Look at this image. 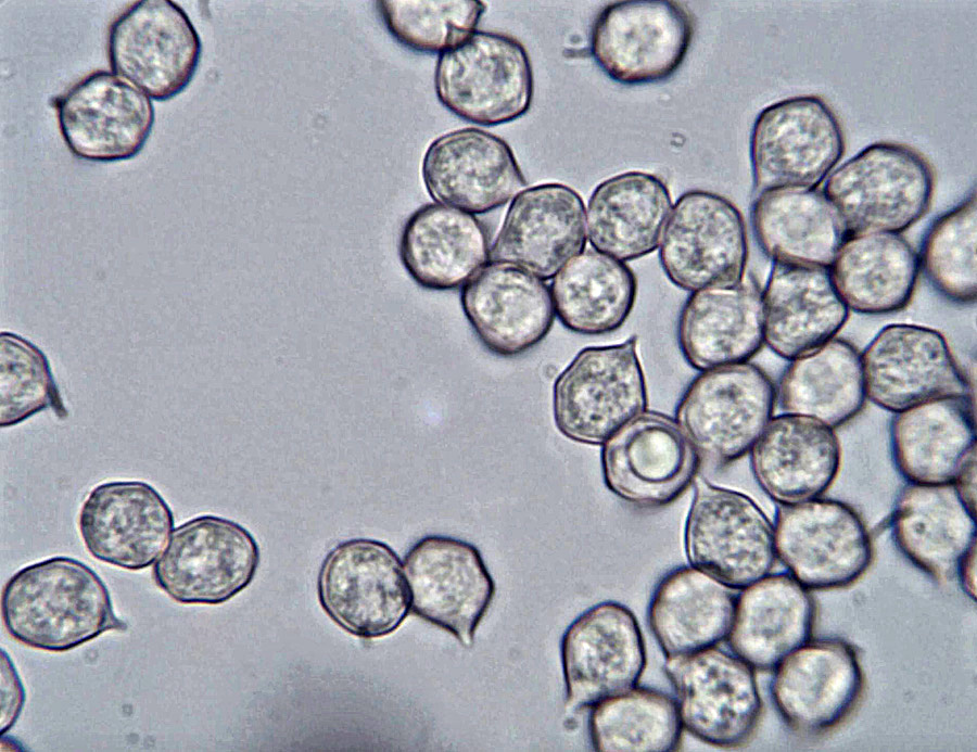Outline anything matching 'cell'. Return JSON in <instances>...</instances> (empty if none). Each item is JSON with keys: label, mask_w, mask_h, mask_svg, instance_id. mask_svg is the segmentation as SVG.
<instances>
[{"label": "cell", "mask_w": 977, "mask_h": 752, "mask_svg": "<svg viewBox=\"0 0 977 752\" xmlns=\"http://www.w3.org/2000/svg\"><path fill=\"white\" fill-rule=\"evenodd\" d=\"M1 615L9 635L39 650L65 652L113 629H125L99 575L69 557L29 564L5 583Z\"/></svg>", "instance_id": "1"}, {"label": "cell", "mask_w": 977, "mask_h": 752, "mask_svg": "<svg viewBox=\"0 0 977 752\" xmlns=\"http://www.w3.org/2000/svg\"><path fill=\"white\" fill-rule=\"evenodd\" d=\"M936 177L928 160L898 142L867 145L839 165L823 193L847 235L900 233L929 211Z\"/></svg>", "instance_id": "2"}, {"label": "cell", "mask_w": 977, "mask_h": 752, "mask_svg": "<svg viewBox=\"0 0 977 752\" xmlns=\"http://www.w3.org/2000/svg\"><path fill=\"white\" fill-rule=\"evenodd\" d=\"M776 391L769 374L748 361L706 370L686 387L675 409L701 462L724 468L743 458L772 419Z\"/></svg>", "instance_id": "3"}, {"label": "cell", "mask_w": 977, "mask_h": 752, "mask_svg": "<svg viewBox=\"0 0 977 752\" xmlns=\"http://www.w3.org/2000/svg\"><path fill=\"white\" fill-rule=\"evenodd\" d=\"M647 386L637 337L581 349L553 386L557 430L570 441L601 445L646 410Z\"/></svg>", "instance_id": "4"}, {"label": "cell", "mask_w": 977, "mask_h": 752, "mask_svg": "<svg viewBox=\"0 0 977 752\" xmlns=\"http://www.w3.org/2000/svg\"><path fill=\"white\" fill-rule=\"evenodd\" d=\"M837 114L820 95L790 97L764 107L753 123L749 154L753 192L816 189L845 153Z\"/></svg>", "instance_id": "5"}, {"label": "cell", "mask_w": 977, "mask_h": 752, "mask_svg": "<svg viewBox=\"0 0 977 752\" xmlns=\"http://www.w3.org/2000/svg\"><path fill=\"white\" fill-rule=\"evenodd\" d=\"M434 89L442 105L466 122L483 126L510 123L523 116L532 103L531 60L515 37L475 31L439 55Z\"/></svg>", "instance_id": "6"}, {"label": "cell", "mask_w": 977, "mask_h": 752, "mask_svg": "<svg viewBox=\"0 0 977 752\" xmlns=\"http://www.w3.org/2000/svg\"><path fill=\"white\" fill-rule=\"evenodd\" d=\"M691 566L732 589L766 576L775 564L774 527L747 495L696 479L684 532Z\"/></svg>", "instance_id": "7"}, {"label": "cell", "mask_w": 977, "mask_h": 752, "mask_svg": "<svg viewBox=\"0 0 977 752\" xmlns=\"http://www.w3.org/2000/svg\"><path fill=\"white\" fill-rule=\"evenodd\" d=\"M321 608L345 632L372 639L406 619L410 592L399 557L386 544L353 538L323 559L317 581Z\"/></svg>", "instance_id": "8"}, {"label": "cell", "mask_w": 977, "mask_h": 752, "mask_svg": "<svg viewBox=\"0 0 977 752\" xmlns=\"http://www.w3.org/2000/svg\"><path fill=\"white\" fill-rule=\"evenodd\" d=\"M259 561V547L245 527L205 514L173 531L152 577L178 603L220 604L251 584Z\"/></svg>", "instance_id": "9"}, {"label": "cell", "mask_w": 977, "mask_h": 752, "mask_svg": "<svg viewBox=\"0 0 977 752\" xmlns=\"http://www.w3.org/2000/svg\"><path fill=\"white\" fill-rule=\"evenodd\" d=\"M743 214L723 195L683 193L667 222L659 259L668 279L687 292L743 282L748 262Z\"/></svg>", "instance_id": "10"}, {"label": "cell", "mask_w": 977, "mask_h": 752, "mask_svg": "<svg viewBox=\"0 0 977 752\" xmlns=\"http://www.w3.org/2000/svg\"><path fill=\"white\" fill-rule=\"evenodd\" d=\"M776 557L807 589L845 588L873 561V543L861 515L848 504L814 498L777 510Z\"/></svg>", "instance_id": "11"}, {"label": "cell", "mask_w": 977, "mask_h": 752, "mask_svg": "<svg viewBox=\"0 0 977 752\" xmlns=\"http://www.w3.org/2000/svg\"><path fill=\"white\" fill-rule=\"evenodd\" d=\"M693 36L694 18L680 2L618 1L595 18L591 53L599 68L619 84L658 82L682 65Z\"/></svg>", "instance_id": "12"}, {"label": "cell", "mask_w": 977, "mask_h": 752, "mask_svg": "<svg viewBox=\"0 0 977 752\" xmlns=\"http://www.w3.org/2000/svg\"><path fill=\"white\" fill-rule=\"evenodd\" d=\"M664 672L677 697L683 727L718 748L744 745L763 711L753 668L736 655L709 648L667 659Z\"/></svg>", "instance_id": "13"}, {"label": "cell", "mask_w": 977, "mask_h": 752, "mask_svg": "<svg viewBox=\"0 0 977 752\" xmlns=\"http://www.w3.org/2000/svg\"><path fill=\"white\" fill-rule=\"evenodd\" d=\"M601 445L605 485L639 508H660L678 499L702 463L677 421L658 411H643Z\"/></svg>", "instance_id": "14"}, {"label": "cell", "mask_w": 977, "mask_h": 752, "mask_svg": "<svg viewBox=\"0 0 977 752\" xmlns=\"http://www.w3.org/2000/svg\"><path fill=\"white\" fill-rule=\"evenodd\" d=\"M111 68L152 99L169 100L192 80L202 54L187 13L170 0H141L127 8L109 31Z\"/></svg>", "instance_id": "15"}, {"label": "cell", "mask_w": 977, "mask_h": 752, "mask_svg": "<svg viewBox=\"0 0 977 752\" xmlns=\"http://www.w3.org/2000/svg\"><path fill=\"white\" fill-rule=\"evenodd\" d=\"M403 569L413 612L471 647L495 594L478 548L449 536H426L407 551Z\"/></svg>", "instance_id": "16"}, {"label": "cell", "mask_w": 977, "mask_h": 752, "mask_svg": "<svg viewBox=\"0 0 977 752\" xmlns=\"http://www.w3.org/2000/svg\"><path fill=\"white\" fill-rule=\"evenodd\" d=\"M566 708L579 711L634 688L646 666V648L634 613L616 601L578 616L561 641Z\"/></svg>", "instance_id": "17"}, {"label": "cell", "mask_w": 977, "mask_h": 752, "mask_svg": "<svg viewBox=\"0 0 977 752\" xmlns=\"http://www.w3.org/2000/svg\"><path fill=\"white\" fill-rule=\"evenodd\" d=\"M861 360L866 397L891 412L937 398L970 395L946 337L932 328L888 324L868 343Z\"/></svg>", "instance_id": "18"}, {"label": "cell", "mask_w": 977, "mask_h": 752, "mask_svg": "<svg viewBox=\"0 0 977 752\" xmlns=\"http://www.w3.org/2000/svg\"><path fill=\"white\" fill-rule=\"evenodd\" d=\"M863 685L855 650L840 639H820L805 642L775 667L771 694L792 731L814 737L852 713Z\"/></svg>", "instance_id": "19"}, {"label": "cell", "mask_w": 977, "mask_h": 752, "mask_svg": "<svg viewBox=\"0 0 977 752\" xmlns=\"http://www.w3.org/2000/svg\"><path fill=\"white\" fill-rule=\"evenodd\" d=\"M60 131L69 151L91 162L136 156L153 128L151 100L117 74L94 72L56 101Z\"/></svg>", "instance_id": "20"}, {"label": "cell", "mask_w": 977, "mask_h": 752, "mask_svg": "<svg viewBox=\"0 0 977 752\" xmlns=\"http://www.w3.org/2000/svg\"><path fill=\"white\" fill-rule=\"evenodd\" d=\"M78 528L94 559L139 571L162 553L174 528V514L151 484L113 481L97 485L87 495Z\"/></svg>", "instance_id": "21"}, {"label": "cell", "mask_w": 977, "mask_h": 752, "mask_svg": "<svg viewBox=\"0 0 977 752\" xmlns=\"http://www.w3.org/2000/svg\"><path fill=\"white\" fill-rule=\"evenodd\" d=\"M421 175L432 200L469 214L505 205L528 183L508 143L472 127L433 140Z\"/></svg>", "instance_id": "22"}, {"label": "cell", "mask_w": 977, "mask_h": 752, "mask_svg": "<svg viewBox=\"0 0 977 752\" xmlns=\"http://www.w3.org/2000/svg\"><path fill=\"white\" fill-rule=\"evenodd\" d=\"M586 246L585 207L569 186H533L510 203L492 245L491 259L550 280Z\"/></svg>", "instance_id": "23"}, {"label": "cell", "mask_w": 977, "mask_h": 752, "mask_svg": "<svg viewBox=\"0 0 977 752\" xmlns=\"http://www.w3.org/2000/svg\"><path fill=\"white\" fill-rule=\"evenodd\" d=\"M460 304L482 346L504 358L518 357L537 346L555 321L547 284L506 263L483 267L462 286Z\"/></svg>", "instance_id": "24"}, {"label": "cell", "mask_w": 977, "mask_h": 752, "mask_svg": "<svg viewBox=\"0 0 977 752\" xmlns=\"http://www.w3.org/2000/svg\"><path fill=\"white\" fill-rule=\"evenodd\" d=\"M750 451L757 483L781 505L820 497L836 480L841 462L834 429L791 413L772 418Z\"/></svg>", "instance_id": "25"}, {"label": "cell", "mask_w": 977, "mask_h": 752, "mask_svg": "<svg viewBox=\"0 0 977 752\" xmlns=\"http://www.w3.org/2000/svg\"><path fill=\"white\" fill-rule=\"evenodd\" d=\"M398 257L420 288L453 291L468 283L491 259L486 227L472 214L427 203L406 219Z\"/></svg>", "instance_id": "26"}, {"label": "cell", "mask_w": 977, "mask_h": 752, "mask_svg": "<svg viewBox=\"0 0 977 752\" xmlns=\"http://www.w3.org/2000/svg\"><path fill=\"white\" fill-rule=\"evenodd\" d=\"M762 305L764 342L788 360L835 339L849 316L829 268L774 264L762 292Z\"/></svg>", "instance_id": "27"}, {"label": "cell", "mask_w": 977, "mask_h": 752, "mask_svg": "<svg viewBox=\"0 0 977 752\" xmlns=\"http://www.w3.org/2000/svg\"><path fill=\"white\" fill-rule=\"evenodd\" d=\"M677 342L696 370L748 361L764 343L762 293L744 282L693 292L678 316Z\"/></svg>", "instance_id": "28"}, {"label": "cell", "mask_w": 977, "mask_h": 752, "mask_svg": "<svg viewBox=\"0 0 977 752\" xmlns=\"http://www.w3.org/2000/svg\"><path fill=\"white\" fill-rule=\"evenodd\" d=\"M815 616L805 587L787 574L766 575L739 595L728 645L753 670L771 671L809 641Z\"/></svg>", "instance_id": "29"}, {"label": "cell", "mask_w": 977, "mask_h": 752, "mask_svg": "<svg viewBox=\"0 0 977 752\" xmlns=\"http://www.w3.org/2000/svg\"><path fill=\"white\" fill-rule=\"evenodd\" d=\"M975 517L953 484L904 487L894 506L891 528L900 551L939 583L957 576L976 546Z\"/></svg>", "instance_id": "30"}, {"label": "cell", "mask_w": 977, "mask_h": 752, "mask_svg": "<svg viewBox=\"0 0 977 752\" xmlns=\"http://www.w3.org/2000/svg\"><path fill=\"white\" fill-rule=\"evenodd\" d=\"M891 450L898 471L911 484H952L976 449L970 395L932 399L897 412Z\"/></svg>", "instance_id": "31"}, {"label": "cell", "mask_w": 977, "mask_h": 752, "mask_svg": "<svg viewBox=\"0 0 977 752\" xmlns=\"http://www.w3.org/2000/svg\"><path fill=\"white\" fill-rule=\"evenodd\" d=\"M750 219L761 251L783 266L830 268L848 237L835 209L816 189L762 192L751 205Z\"/></svg>", "instance_id": "32"}, {"label": "cell", "mask_w": 977, "mask_h": 752, "mask_svg": "<svg viewBox=\"0 0 977 752\" xmlns=\"http://www.w3.org/2000/svg\"><path fill=\"white\" fill-rule=\"evenodd\" d=\"M671 208L669 188L660 177L644 171L612 176L588 200L591 245L623 263L642 258L658 247Z\"/></svg>", "instance_id": "33"}, {"label": "cell", "mask_w": 977, "mask_h": 752, "mask_svg": "<svg viewBox=\"0 0 977 752\" xmlns=\"http://www.w3.org/2000/svg\"><path fill=\"white\" fill-rule=\"evenodd\" d=\"M732 588L694 568L681 566L657 584L648 623L665 658L713 648L727 637L735 611Z\"/></svg>", "instance_id": "34"}, {"label": "cell", "mask_w": 977, "mask_h": 752, "mask_svg": "<svg viewBox=\"0 0 977 752\" xmlns=\"http://www.w3.org/2000/svg\"><path fill=\"white\" fill-rule=\"evenodd\" d=\"M829 271L848 308L883 315L899 311L911 302L919 262L900 234L866 233L847 237Z\"/></svg>", "instance_id": "35"}, {"label": "cell", "mask_w": 977, "mask_h": 752, "mask_svg": "<svg viewBox=\"0 0 977 752\" xmlns=\"http://www.w3.org/2000/svg\"><path fill=\"white\" fill-rule=\"evenodd\" d=\"M777 395L785 413L811 417L832 429L841 426L865 404L861 354L850 342L835 337L791 360Z\"/></svg>", "instance_id": "36"}, {"label": "cell", "mask_w": 977, "mask_h": 752, "mask_svg": "<svg viewBox=\"0 0 977 752\" xmlns=\"http://www.w3.org/2000/svg\"><path fill=\"white\" fill-rule=\"evenodd\" d=\"M560 323L581 335H605L627 320L637 297V279L623 262L597 251L573 258L550 285Z\"/></svg>", "instance_id": "37"}, {"label": "cell", "mask_w": 977, "mask_h": 752, "mask_svg": "<svg viewBox=\"0 0 977 752\" xmlns=\"http://www.w3.org/2000/svg\"><path fill=\"white\" fill-rule=\"evenodd\" d=\"M596 751H676L683 724L677 703L667 693L632 688L593 706L588 721Z\"/></svg>", "instance_id": "38"}, {"label": "cell", "mask_w": 977, "mask_h": 752, "mask_svg": "<svg viewBox=\"0 0 977 752\" xmlns=\"http://www.w3.org/2000/svg\"><path fill=\"white\" fill-rule=\"evenodd\" d=\"M931 285L947 299L976 302V193L946 212L926 231L918 257Z\"/></svg>", "instance_id": "39"}, {"label": "cell", "mask_w": 977, "mask_h": 752, "mask_svg": "<svg viewBox=\"0 0 977 752\" xmlns=\"http://www.w3.org/2000/svg\"><path fill=\"white\" fill-rule=\"evenodd\" d=\"M376 5L397 42L440 54L468 40L486 10L479 0H380Z\"/></svg>", "instance_id": "40"}, {"label": "cell", "mask_w": 977, "mask_h": 752, "mask_svg": "<svg viewBox=\"0 0 977 752\" xmlns=\"http://www.w3.org/2000/svg\"><path fill=\"white\" fill-rule=\"evenodd\" d=\"M0 425L14 426L51 408L68 415L43 352L12 332L0 334Z\"/></svg>", "instance_id": "41"}, {"label": "cell", "mask_w": 977, "mask_h": 752, "mask_svg": "<svg viewBox=\"0 0 977 752\" xmlns=\"http://www.w3.org/2000/svg\"><path fill=\"white\" fill-rule=\"evenodd\" d=\"M24 690L12 662L1 651V735L13 726L24 703Z\"/></svg>", "instance_id": "42"}, {"label": "cell", "mask_w": 977, "mask_h": 752, "mask_svg": "<svg viewBox=\"0 0 977 752\" xmlns=\"http://www.w3.org/2000/svg\"><path fill=\"white\" fill-rule=\"evenodd\" d=\"M952 484L967 509L976 515V449L965 459Z\"/></svg>", "instance_id": "43"}, {"label": "cell", "mask_w": 977, "mask_h": 752, "mask_svg": "<svg viewBox=\"0 0 977 752\" xmlns=\"http://www.w3.org/2000/svg\"><path fill=\"white\" fill-rule=\"evenodd\" d=\"M976 575V546L973 547L962 560L957 576L965 587V591L974 598V585Z\"/></svg>", "instance_id": "44"}]
</instances>
